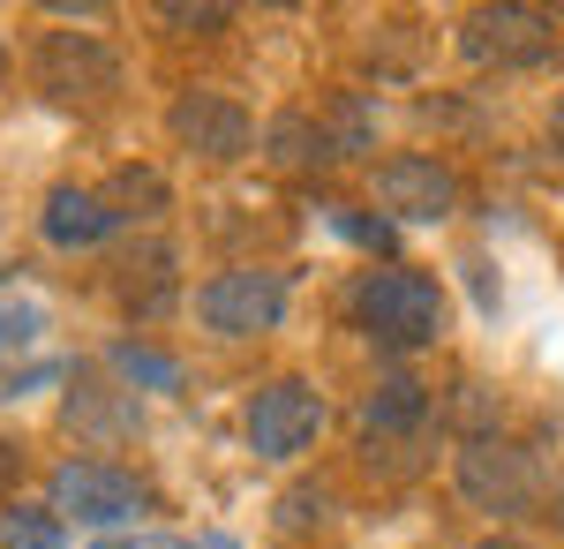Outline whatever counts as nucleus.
I'll use <instances>...</instances> for the list:
<instances>
[{
	"label": "nucleus",
	"instance_id": "f257e3e1",
	"mask_svg": "<svg viewBox=\"0 0 564 549\" xmlns=\"http://www.w3.org/2000/svg\"><path fill=\"white\" fill-rule=\"evenodd\" d=\"M354 324L377 338V346H430L444 332V287L422 279V271H369V279H354Z\"/></svg>",
	"mask_w": 564,
	"mask_h": 549
},
{
	"label": "nucleus",
	"instance_id": "f03ea898",
	"mask_svg": "<svg viewBox=\"0 0 564 549\" xmlns=\"http://www.w3.org/2000/svg\"><path fill=\"white\" fill-rule=\"evenodd\" d=\"M31 76L53 106H106L121 90V53L98 31H45L31 53Z\"/></svg>",
	"mask_w": 564,
	"mask_h": 549
},
{
	"label": "nucleus",
	"instance_id": "7ed1b4c3",
	"mask_svg": "<svg viewBox=\"0 0 564 549\" xmlns=\"http://www.w3.org/2000/svg\"><path fill=\"white\" fill-rule=\"evenodd\" d=\"M452 474H459V497L475 512H497V519H520V512H534V497H542V466H534V452L512 444V437H467Z\"/></svg>",
	"mask_w": 564,
	"mask_h": 549
},
{
	"label": "nucleus",
	"instance_id": "20e7f679",
	"mask_svg": "<svg viewBox=\"0 0 564 549\" xmlns=\"http://www.w3.org/2000/svg\"><path fill=\"white\" fill-rule=\"evenodd\" d=\"M286 301H294L286 271H218V279L196 287V316L218 338H257V332H279Z\"/></svg>",
	"mask_w": 564,
	"mask_h": 549
},
{
	"label": "nucleus",
	"instance_id": "39448f33",
	"mask_svg": "<svg viewBox=\"0 0 564 549\" xmlns=\"http://www.w3.org/2000/svg\"><path fill=\"white\" fill-rule=\"evenodd\" d=\"M143 505H151V489H143L135 474H121V466H106V460H61L53 466V512H61V519L121 527V519H135Z\"/></svg>",
	"mask_w": 564,
	"mask_h": 549
},
{
	"label": "nucleus",
	"instance_id": "423d86ee",
	"mask_svg": "<svg viewBox=\"0 0 564 549\" xmlns=\"http://www.w3.org/2000/svg\"><path fill=\"white\" fill-rule=\"evenodd\" d=\"M459 45H467V61L481 68H534V61H550L557 53V23L542 15V8H475L467 23H459Z\"/></svg>",
	"mask_w": 564,
	"mask_h": 549
},
{
	"label": "nucleus",
	"instance_id": "0eeeda50",
	"mask_svg": "<svg viewBox=\"0 0 564 549\" xmlns=\"http://www.w3.org/2000/svg\"><path fill=\"white\" fill-rule=\"evenodd\" d=\"M316 429H324V399L302 377H279L249 399V452L257 460H294L316 444Z\"/></svg>",
	"mask_w": 564,
	"mask_h": 549
},
{
	"label": "nucleus",
	"instance_id": "6e6552de",
	"mask_svg": "<svg viewBox=\"0 0 564 549\" xmlns=\"http://www.w3.org/2000/svg\"><path fill=\"white\" fill-rule=\"evenodd\" d=\"M181 151H196V159H212V166H234L249 143H257V121H249V106L241 98H226V90H181L174 114H166Z\"/></svg>",
	"mask_w": 564,
	"mask_h": 549
},
{
	"label": "nucleus",
	"instance_id": "1a4fd4ad",
	"mask_svg": "<svg viewBox=\"0 0 564 549\" xmlns=\"http://www.w3.org/2000/svg\"><path fill=\"white\" fill-rule=\"evenodd\" d=\"M377 196L399 218H452L459 212V173L444 159H430V151H399V159L377 166Z\"/></svg>",
	"mask_w": 564,
	"mask_h": 549
},
{
	"label": "nucleus",
	"instance_id": "9d476101",
	"mask_svg": "<svg viewBox=\"0 0 564 549\" xmlns=\"http://www.w3.org/2000/svg\"><path fill=\"white\" fill-rule=\"evenodd\" d=\"M422 429H430V384L384 377L361 399V437H369V452H377V444H406V437H422Z\"/></svg>",
	"mask_w": 564,
	"mask_h": 549
},
{
	"label": "nucleus",
	"instance_id": "9b49d317",
	"mask_svg": "<svg viewBox=\"0 0 564 549\" xmlns=\"http://www.w3.org/2000/svg\"><path fill=\"white\" fill-rule=\"evenodd\" d=\"M39 226H45L53 249H98L121 218H113V204H106L98 189H53L45 212H39Z\"/></svg>",
	"mask_w": 564,
	"mask_h": 549
},
{
	"label": "nucleus",
	"instance_id": "f8f14e48",
	"mask_svg": "<svg viewBox=\"0 0 564 549\" xmlns=\"http://www.w3.org/2000/svg\"><path fill=\"white\" fill-rule=\"evenodd\" d=\"M113 294H121V309H135V316H159V309L174 301V249H166V241H135V249L113 263Z\"/></svg>",
	"mask_w": 564,
	"mask_h": 549
},
{
	"label": "nucleus",
	"instance_id": "ddd939ff",
	"mask_svg": "<svg viewBox=\"0 0 564 549\" xmlns=\"http://www.w3.org/2000/svg\"><path fill=\"white\" fill-rule=\"evenodd\" d=\"M68 429H76V437H98V444H113V437H135L143 415H135L129 391H113V384H76V391H68Z\"/></svg>",
	"mask_w": 564,
	"mask_h": 549
},
{
	"label": "nucleus",
	"instance_id": "4468645a",
	"mask_svg": "<svg viewBox=\"0 0 564 549\" xmlns=\"http://www.w3.org/2000/svg\"><path fill=\"white\" fill-rule=\"evenodd\" d=\"M263 159L279 173H316V166H332V136L308 114H279V121L263 128Z\"/></svg>",
	"mask_w": 564,
	"mask_h": 549
},
{
	"label": "nucleus",
	"instance_id": "2eb2a0df",
	"mask_svg": "<svg viewBox=\"0 0 564 549\" xmlns=\"http://www.w3.org/2000/svg\"><path fill=\"white\" fill-rule=\"evenodd\" d=\"M324 136H332V159H361V151L377 143V106H369L361 90H339L332 114H324Z\"/></svg>",
	"mask_w": 564,
	"mask_h": 549
},
{
	"label": "nucleus",
	"instance_id": "dca6fc26",
	"mask_svg": "<svg viewBox=\"0 0 564 549\" xmlns=\"http://www.w3.org/2000/svg\"><path fill=\"white\" fill-rule=\"evenodd\" d=\"M98 196L113 204V218H159L174 204V196H166V173H151V166H121Z\"/></svg>",
	"mask_w": 564,
	"mask_h": 549
},
{
	"label": "nucleus",
	"instance_id": "f3484780",
	"mask_svg": "<svg viewBox=\"0 0 564 549\" xmlns=\"http://www.w3.org/2000/svg\"><path fill=\"white\" fill-rule=\"evenodd\" d=\"M0 542L8 549H68V527L53 505H8L0 512Z\"/></svg>",
	"mask_w": 564,
	"mask_h": 549
},
{
	"label": "nucleus",
	"instance_id": "a211bd4d",
	"mask_svg": "<svg viewBox=\"0 0 564 549\" xmlns=\"http://www.w3.org/2000/svg\"><path fill=\"white\" fill-rule=\"evenodd\" d=\"M113 369H121L129 384H151V391H174V384H181V362H174V354H151V346H135V338H121V346H113Z\"/></svg>",
	"mask_w": 564,
	"mask_h": 549
},
{
	"label": "nucleus",
	"instance_id": "6ab92c4d",
	"mask_svg": "<svg viewBox=\"0 0 564 549\" xmlns=\"http://www.w3.org/2000/svg\"><path fill=\"white\" fill-rule=\"evenodd\" d=\"M159 23H174L188 39H212V31L234 23V8H218V0H159Z\"/></svg>",
	"mask_w": 564,
	"mask_h": 549
},
{
	"label": "nucleus",
	"instance_id": "aec40b11",
	"mask_svg": "<svg viewBox=\"0 0 564 549\" xmlns=\"http://www.w3.org/2000/svg\"><path fill=\"white\" fill-rule=\"evenodd\" d=\"M39 301H15V294H0V354H15V346H31L39 338Z\"/></svg>",
	"mask_w": 564,
	"mask_h": 549
},
{
	"label": "nucleus",
	"instance_id": "412c9836",
	"mask_svg": "<svg viewBox=\"0 0 564 549\" xmlns=\"http://www.w3.org/2000/svg\"><path fill=\"white\" fill-rule=\"evenodd\" d=\"M324 512H332V497H324V489H294V497L279 505V527H294V535H302L308 519H324Z\"/></svg>",
	"mask_w": 564,
	"mask_h": 549
},
{
	"label": "nucleus",
	"instance_id": "4be33fe9",
	"mask_svg": "<svg viewBox=\"0 0 564 549\" xmlns=\"http://www.w3.org/2000/svg\"><path fill=\"white\" fill-rule=\"evenodd\" d=\"M339 234L361 241V249H391V226L384 218H361V212H339Z\"/></svg>",
	"mask_w": 564,
	"mask_h": 549
},
{
	"label": "nucleus",
	"instance_id": "5701e85b",
	"mask_svg": "<svg viewBox=\"0 0 564 549\" xmlns=\"http://www.w3.org/2000/svg\"><path fill=\"white\" fill-rule=\"evenodd\" d=\"M459 422H475V437H497V429H489V391H481V384H459Z\"/></svg>",
	"mask_w": 564,
	"mask_h": 549
},
{
	"label": "nucleus",
	"instance_id": "b1692460",
	"mask_svg": "<svg viewBox=\"0 0 564 549\" xmlns=\"http://www.w3.org/2000/svg\"><path fill=\"white\" fill-rule=\"evenodd\" d=\"M61 377V362H39V369H23V377H0V399H23L31 384H53Z\"/></svg>",
	"mask_w": 564,
	"mask_h": 549
},
{
	"label": "nucleus",
	"instance_id": "393cba45",
	"mask_svg": "<svg viewBox=\"0 0 564 549\" xmlns=\"http://www.w3.org/2000/svg\"><path fill=\"white\" fill-rule=\"evenodd\" d=\"M15 474H23V452H15V444L0 437V489H15Z\"/></svg>",
	"mask_w": 564,
	"mask_h": 549
},
{
	"label": "nucleus",
	"instance_id": "a878e982",
	"mask_svg": "<svg viewBox=\"0 0 564 549\" xmlns=\"http://www.w3.org/2000/svg\"><path fill=\"white\" fill-rule=\"evenodd\" d=\"M106 549H188V542H174V535H129V542H106Z\"/></svg>",
	"mask_w": 564,
	"mask_h": 549
},
{
	"label": "nucleus",
	"instance_id": "bb28decb",
	"mask_svg": "<svg viewBox=\"0 0 564 549\" xmlns=\"http://www.w3.org/2000/svg\"><path fill=\"white\" fill-rule=\"evenodd\" d=\"M550 151L564 159V90H557V106H550Z\"/></svg>",
	"mask_w": 564,
	"mask_h": 549
},
{
	"label": "nucleus",
	"instance_id": "cd10ccee",
	"mask_svg": "<svg viewBox=\"0 0 564 549\" xmlns=\"http://www.w3.org/2000/svg\"><path fill=\"white\" fill-rule=\"evenodd\" d=\"M550 519L564 527V474H557V489H550Z\"/></svg>",
	"mask_w": 564,
	"mask_h": 549
},
{
	"label": "nucleus",
	"instance_id": "c85d7f7f",
	"mask_svg": "<svg viewBox=\"0 0 564 549\" xmlns=\"http://www.w3.org/2000/svg\"><path fill=\"white\" fill-rule=\"evenodd\" d=\"M481 549H527V542H512V535H489V542H481Z\"/></svg>",
	"mask_w": 564,
	"mask_h": 549
},
{
	"label": "nucleus",
	"instance_id": "c756f323",
	"mask_svg": "<svg viewBox=\"0 0 564 549\" xmlns=\"http://www.w3.org/2000/svg\"><path fill=\"white\" fill-rule=\"evenodd\" d=\"M204 549H234V542H226V535H204Z\"/></svg>",
	"mask_w": 564,
	"mask_h": 549
},
{
	"label": "nucleus",
	"instance_id": "7c9ffc66",
	"mask_svg": "<svg viewBox=\"0 0 564 549\" xmlns=\"http://www.w3.org/2000/svg\"><path fill=\"white\" fill-rule=\"evenodd\" d=\"M0 84H8V45H0Z\"/></svg>",
	"mask_w": 564,
	"mask_h": 549
}]
</instances>
